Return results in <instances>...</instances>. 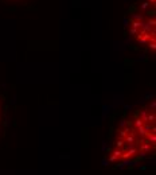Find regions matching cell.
Returning a JSON list of instances; mask_svg holds the SVG:
<instances>
[{"mask_svg": "<svg viewBox=\"0 0 156 175\" xmlns=\"http://www.w3.org/2000/svg\"><path fill=\"white\" fill-rule=\"evenodd\" d=\"M155 2L156 0H136L131 7L128 30L131 38L144 49L154 53L155 38Z\"/></svg>", "mask_w": 156, "mask_h": 175, "instance_id": "cell-2", "label": "cell"}, {"mask_svg": "<svg viewBox=\"0 0 156 175\" xmlns=\"http://www.w3.org/2000/svg\"><path fill=\"white\" fill-rule=\"evenodd\" d=\"M155 121L154 101L135 109L121 120L112 141L109 162L124 164L154 155L156 146Z\"/></svg>", "mask_w": 156, "mask_h": 175, "instance_id": "cell-1", "label": "cell"}, {"mask_svg": "<svg viewBox=\"0 0 156 175\" xmlns=\"http://www.w3.org/2000/svg\"><path fill=\"white\" fill-rule=\"evenodd\" d=\"M0 120H2V109H0Z\"/></svg>", "mask_w": 156, "mask_h": 175, "instance_id": "cell-3", "label": "cell"}]
</instances>
